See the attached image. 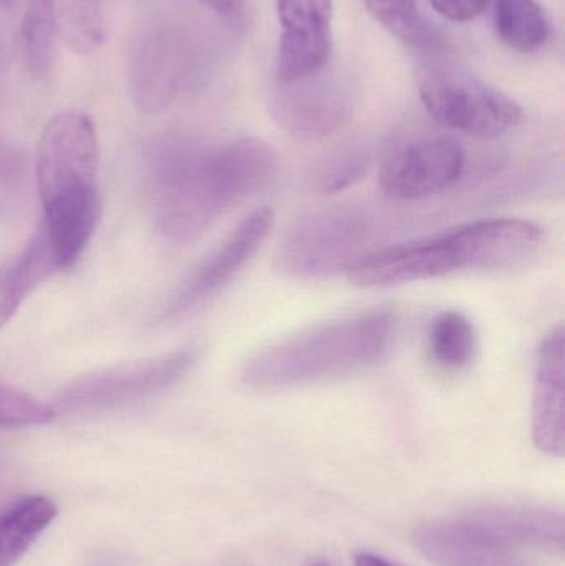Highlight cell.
<instances>
[{"label": "cell", "mask_w": 565, "mask_h": 566, "mask_svg": "<svg viewBox=\"0 0 565 566\" xmlns=\"http://www.w3.org/2000/svg\"><path fill=\"white\" fill-rule=\"evenodd\" d=\"M275 172L278 156L261 139L218 146L169 143L156 149L149 171L156 224L168 241L189 244L271 185Z\"/></svg>", "instance_id": "cell-1"}, {"label": "cell", "mask_w": 565, "mask_h": 566, "mask_svg": "<svg viewBox=\"0 0 565 566\" xmlns=\"http://www.w3.org/2000/svg\"><path fill=\"white\" fill-rule=\"evenodd\" d=\"M544 232L523 219L468 222L415 241L375 249L347 271L365 289L431 281L463 272L523 268L540 252Z\"/></svg>", "instance_id": "cell-2"}, {"label": "cell", "mask_w": 565, "mask_h": 566, "mask_svg": "<svg viewBox=\"0 0 565 566\" xmlns=\"http://www.w3.org/2000/svg\"><path fill=\"white\" fill-rule=\"evenodd\" d=\"M100 143L82 112L53 116L36 148V189L45 221L42 232L56 269H70L92 242L102 218Z\"/></svg>", "instance_id": "cell-3"}, {"label": "cell", "mask_w": 565, "mask_h": 566, "mask_svg": "<svg viewBox=\"0 0 565 566\" xmlns=\"http://www.w3.org/2000/svg\"><path fill=\"white\" fill-rule=\"evenodd\" d=\"M397 332V313L390 308L314 326L252 356L242 368V385L255 391H281L360 375L387 358Z\"/></svg>", "instance_id": "cell-4"}, {"label": "cell", "mask_w": 565, "mask_h": 566, "mask_svg": "<svg viewBox=\"0 0 565 566\" xmlns=\"http://www.w3.org/2000/svg\"><path fill=\"white\" fill-rule=\"evenodd\" d=\"M375 234L372 216L357 206H332L302 216L285 234L278 268L297 279L347 272L367 255Z\"/></svg>", "instance_id": "cell-5"}, {"label": "cell", "mask_w": 565, "mask_h": 566, "mask_svg": "<svg viewBox=\"0 0 565 566\" xmlns=\"http://www.w3.org/2000/svg\"><path fill=\"white\" fill-rule=\"evenodd\" d=\"M418 90L435 122L473 138H501L523 122V109L514 99L454 65L425 66Z\"/></svg>", "instance_id": "cell-6"}, {"label": "cell", "mask_w": 565, "mask_h": 566, "mask_svg": "<svg viewBox=\"0 0 565 566\" xmlns=\"http://www.w3.org/2000/svg\"><path fill=\"white\" fill-rule=\"evenodd\" d=\"M199 346L188 345L165 355L123 363L80 376L62 389L55 411L102 412L145 401L168 391L189 375Z\"/></svg>", "instance_id": "cell-7"}, {"label": "cell", "mask_w": 565, "mask_h": 566, "mask_svg": "<svg viewBox=\"0 0 565 566\" xmlns=\"http://www.w3.org/2000/svg\"><path fill=\"white\" fill-rule=\"evenodd\" d=\"M274 211L269 208L251 212L229 238L182 282L165 308V319H178L211 302L236 281L271 234Z\"/></svg>", "instance_id": "cell-8"}, {"label": "cell", "mask_w": 565, "mask_h": 566, "mask_svg": "<svg viewBox=\"0 0 565 566\" xmlns=\"http://www.w3.org/2000/svg\"><path fill=\"white\" fill-rule=\"evenodd\" d=\"M467 168V155L453 139L435 138L398 149L381 166V192L394 201H420L457 185Z\"/></svg>", "instance_id": "cell-9"}, {"label": "cell", "mask_w": 565, "mask_h": 566, "mask_svg": "<svg viewBox=\"0 0 565 566\" xmlns=\"http://www.w3.org/2000/svg\"><path fill=\"white\" fill-rule=\"evenodd\" d=\"M278 86L272 116L287 135L301 142H317L334 135L348 122L354 109L350 92L324 72Z\"/></svg>", "instance_id": "cell-10"}, {"label": "cell", "mask_w": 565, "mask_h": 566, "mask_svg": "<svg viewBox=\"0 0 565 566\" xmlns=\"http://www.w3.org/2000/svg\"><path fill=\"white\" fill-rule=\"evenodd\" d=\"M281 45L278 85L311 78L325 69L332 46V0H278Z\"/></svg>", "instance_id": "cell-11"}, {"label": "cell", "mask_w": 565, "mask_h": 566, "mask_svg": "<svg viewBox=\"0 0 565 566\" xmlns=\"http://www.w3.org/2000/svg\"><path fill=\"white\" fill-rule=\"evenodd\" d=\"M565 333L559 325L541 343L534 361L531 434L541 452L563 458L565 451Z\"/></svg>", "instance_id": "cell-12"}, {"label": "cell", "mask_w": 565, "mask_h": 566, "mask_svg": "<svg viewBox=\"0 0 565 566\" xmlns=\"http://www.w3.org/2000/svg\"><path fill=\"white\" fill-rule=\"evenodd\" d=\"M185 52L172 30H149L138 43L132 62V92L136 106L158 115L172 105L186 76Z\"/></svg>", "instance_id": "cell-13"}, {"label": "cell", "mask_w": 565, "mask_h": 566, "mask_svg": "<svg viewBox=\"0 0 565 566\" xmlns=\"http://www.w3.org/2000/svg\"><path fill=\"white\" fill-rule=\"evenodd\" d=\"M418 551L437 566H533L491 535L463 521L430 522L415 532Z\"/></svg>", "instance_id": "cell-14"}, {"label": "cell", "mask_w": 565, "mask_h": 566, "mask_svg": "<svg viewBox=\"0 0 565 566\" xmlns=\"http://www.w3.org/2000/svg\"><path fill=\"white\" fill-rule=\"evenodd\" d=\"M467 521L511 548L530 545L557 554L564 551V517L551 509L488 505L474 511Z\"/></svg>", "instance_id": "cell-15"}, {"label": "cell", "mask_w": 565, "mask_h": 566, "mask_svg": "<svg viewBox=\"0 0 565 566\" xmlns=\"http://www.w3.org/2000/svg\"><path fill=\"white\" fill-rule=\"evenodd\" d=\"M59 271L42 229L22 251L0 264V328L15 315L27 296Z\"/></svg>", "instance_id": "cell-16"}, {"label": "cell", "mask_w": 565, "mask_h": 566, "mask_svg": "<svg viewBox=\"0 0 565 566\" xmlns=\"http://www.w3.org/2000/svg\"><path fill=\"white\" fill-rule=\"evenodd\" d=\"M55 517L56 505L42 495L22 499L0 515V566L22 558Z\"/></svg>", "instance_id": "cell-17"}, {"label": "cell", "mask_w": 565, "mask_h": 566, "mask_svg": "<svg viewBox=\"0 0 565 566\" xmlns=\"http://www.w3.org/2000/svg\"><path fill=\"white\" fill-rule=\"evenodd\" d=\"M428 353L438 368L460 373L473 365L478 335L473 323L457 310L438 313L428 329Z\"/></svg>", "instance_id": "cell-18"}, {"label": "cell", "mask_w": 565, "mask_h": 566, "mask_svg": "<svg viewBox=\"0 0 565 566\" xmlns=\"http://www.w3.org/2000/svg\"><path fill=\"white\" fill-rule=\"evenodd\" d=\"M494 27L510 49L534 53L550 39V22L536 0H496Z\"/></svg>", "instance_id": "cell-19"}, {"label": "cell", "mask_w": 565, "mask_h": 566, "mask_svg": "<svg viewBox=\"0 0 565 566\" xmlns=\"http://www.w3.org/2000/svg\"><path fill=\"white\" fill-rule=\"evenodd\" d=\"M56 32V0H29L20 36L27 69L35 78H45L52 70Z\"/></svg>", "instance_id": "cell-20"}, {"label": "cell", "mask_w": 565, "mask_h": 566, "mask_svg": "<svg viewBox=\"0 0 565 566\" xmlns=\"http://www.w3.org/2000/svg\"><path fill=\"white\" fill-rule=\"evenodd\" d=\"M56 23L63 42L80 55L95 52L105 39L100 0H56Z\"/></svg>", "instance_id": "cell-21"}, {"label": "cell", "mask_w": 565, "mask_h": 566, "mask_svg": "<svg viewBox=\"0 0 565 566\" xmlns=\"http://www.w3.org/2000/svg\"><path fill=\"white\" fill-rule=\"evenodd\" d=\"M370 159L364 151L347 149L325 159L311 176L312 189L322 195L344 191L357 185L368 172Z\"/></svg>", "instance_id": "cell-22"}, {"label": "cell", "mask_w": 565, "mask_h": 566, "mask_svg": "<svg viewBox=\"0 0 565 566\" xmlns=\"http://www.w3.org/2000/svg\"><path fill=\"white\" fill-rule=\"evenodd\" d=\"M52 406L39 401L29 392L0 382V428L20 429L45 426L55 419Z\"/></svg>", "instance_id": "cell-23"}, {"label": "cell", "mask_w": 565, "mask_h": 566, "mask_svg": "<svg viewBox=\"0 0 565 566\" xmlns=\"http://www.w3.org/2000/svg\"><path fill=\"white\" fill-rule=\"evenodd\" d=\"M372 15L405 42L427 43L428 30L418 13L417 0H364Z\"/></svg>", "instance_id": "cell-24"}, {"label": "cell", "mask_w": 565, "mask_h": 566, "mask_svg": "<svg viewBox=\"0 0 565 566\" xmlns=\"http://www.w3.org/2000/svg\"><path fill=\"white\" fill-rule=\"evenodd\" d=\"M430 6L451 22H468L486 10L490 0H428Z\"/></svg>", "instance_id": "cell-25"}, {"label": "cell", "mask_w": 565, "mask_h": 566, "mask_svg": "<svg viewBox=\"0 0 565 566\" xmlns=\"http://www.w3.org/2000/svg\"><path fill=\"white\" fill-rule=\"evenodd\" d=\"M202 6L211 9L212 12L218 13L222 19L231 23H239L245 19V2L244 0H196Z\"/></svg>", "instance_id": "cell-26"}, {"label": "cell", "mask_w": 565, "mask_h": 566, "mask_svg": "<svg viewBox=\"0 0 565 566\" xmlns=\"http://www.w3.org/2000/svg\"><path fill=\"white\" fill-rule=\"evenodd\" d=\"M355 566H395L385 558L378 557L374 554H358L355 558Z\"/></svg>", "instance_id": "cell-27"}, {"label": "cell", "mask_w": 565, "mask_h": 566, "mask_svg": "<svg viewBox=\"0 0 565 566\" xmlns=\"http://www.w3.org/2000/svg\"><path fill=\"white\" fill-rule=\"evenodd\" d=\"M17 0H0V10H9L12 9L13 3H15Z\"/></svg>", "instance_id": "cell-28"}, {"label": "cell", "mask_w": 565, "mask_h": 566, "mask_svg": "<svg viewBox=\"0 0 565 566\" xmlns=\"http://www.w3.org/2000/svg\"><path fill=\"white\" fill-rule=\"evenodd\" d=\"M312 566H331V565L325 564V562H318V564H314Z\"/></svg>", "instance_id": "cell-29"}]
</instances>
